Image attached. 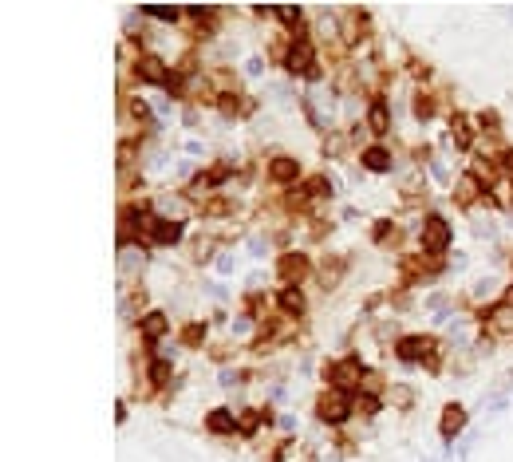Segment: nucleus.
Wrapping results in <instances>:
<instances>
[{"label": "nucleus", "instance_id": "obj_15", "mask_svg": "<svg viewBox=\"0 0 513 462\" xmlns=\"http://www.w3.org/2000/svg\"><path fill=\"white\" fill-rule=\"evenodd\" d=\"M139 71H143L146 80H166V76H162V67H158V60H150V56L139 64Z\"/></svg>", "mask_w": 513, "mask_h": 462}, {"label": "nucleus", "instance_id": "obj_12", "mask_svg": "<svg viewBox=\"0 0 513 462\" xmlns=\"http://www.w3.org/2000/svg\"><path fill=\"white\" fill-rule=\"evenodd\" d=\"M178 238H182V225L178 222H166V218L154 222V241H158V245H174Z\"/></svg>", "mask_w": 513, "mask_h": 462}, {"label": "nucleus", "instance_id": "obj_6", "mask_svg": "<svg viewBox=\"0 0 513 462\" xmlns=\"http://www.w3.org/2000/svg\"><path fill=\"white\" fill-rule=\"evenodd\" d=\"M289 67H292V71H305L308 80H312V76H316V67H312V48H308V44L289 48Z\"/></svg>", "mask_w": 513, "mask_h": 462}, {"label": "nucleus", "instance_id": "obj_10", "mask_svg": "<svg viewBox=\"0 0 513 462\" xmlns=\"http://www.w3.org/2000/svg\"><path fill=\"white\" fill-rule=\"evenodd\" d=\"M276 304H281L289 316H300V312H305V292H300V288H285V292L276 297Z\"/></svg>", "mask_w": 513, "mask_h": 462}, {"label": "nucleus", "instance_id": "obj_13", "mask_svg": "<svg viewBox=\"0 0 513 462\" xmlns=\"http://www.w3.org/2000/svg\"><path fill=\"white\" fill-rule=\"evenodd\" d=\"M162 332H166V316H162V312H146L143 316V336L146 340H158Z\"/></svg>", "mask_w": 513, "mask_h": 462}, {"label": "nucleus", "instance_id": "obj_14", "mask_svg": "<svg viewBox=\"0 0 513 462\" xmlns=\"http://www.w3.org/2000/svg\"><path fill=\"white\" fill-rule=\"evenodd\" d=\"M368 127L375 130V135H383V130L391 127V123H387V107H383V103H375V107H371V115H368Z\"/></svg>", "mask_w": 513, "mask_h": 462}, {"label": "nucleus", "instance_id": "obj_8", "mask_svg": "<svg viewBox=\"0 0 513 462\" xmlns=\"http://www.w3.org/2000/svg\"><path fill=\"white\" fill-rule=\"evenodd\" d=\"M206 427L213 430V435H233L237 430V419H233V411H225V407H217V411L206 419Z\"/></svg>", "mask_w": 513, "mask_h": 462}, {"label": "nucleus", "instance_id": "obj_3", "mask_svg": "<svg viewBox=\"0 0 513 462\" xmlns=\"http://www.w3.org/2000/svg\"><path fill=\"white\" fill-rule=\"evenodd\" d=\"M308 273V257L305 253H285L281 257V281H289V288H296Z\"/></svg>", "mask_w": 513, "mask_h": 462}, {"label": "nucleus", "instance_id": "obj_7", "mask_svg": "<svg viewBox=\"0 0 513 462\" xmlns=\"http://www.w3.org/2000/svg\"><path fill=\"white\" fill-rule=\"evenodd\" d=\"M431 344H434V340H427V336H407L395 351H399V360H418V356L431 351Z\"/></svg>", "mask_w": 513, "mask_h": 462}, {"label": "nucleus", "instance_id": "obj_20", "mask_svg": "<svg viewBox=\"0 0 513 462\" xmlns=\"http://www.w3.org/2000/svg\"><path fill=\"white\" fill-rule=\"evenodd\" d=\"M501 166H505V170L513 174V150H505V154H501Z\"/></svg>", "mask_w": 513, "mask_h": 462}, {"label": "nucleus", "instance_id": "obj_5", "mask_svg": "<svg viewBox=\"0 0 513 462\" xmlns=\"http://www.w3.org/2000/svg\"><path fill=\"white\" fill-rule=\"evenodd\" d=\"M269 178H273V182H296V178H300V162L296 159H273L269 162Z\"/></svg>", "mask_w": 513, "mask_h": 462}, {"label": "nucleus", "instance_id": "obj_11", "mask_svg": "<svg viewBox=\"0 0 513 462\" xmlns=\"http://www.w3.org/2000/svg\"><path fill=\"white\" fill-rule=\"evenodd\" d=\"M363 166L375 170V174H383V170H391V154L383 146H371V150H363Z\"/></svg>", "mask_w": 513, "mask_h": 462}, {"label": "nucleus", "instance_id": "obj_2", "mask_svg": "<svg viewBox=\"0 0 513 462\" xmlns=\"http://www.w3.org/2000/svg\"><path fill=\"white\" fill-rule=\"evenodd\" d=\"M348 415H352V403H348L344 391H332V395L320 399V419L324 423H344Z\"/></svg>", "mask_w": 513, "mask_h": 462}, {"label": "nucleus", "instance_id": "obj_4", "mask_svg": "<svg viewBox=\"0 0 513 462\" xmlns=\"http://www.w3.org/2000/svg\"><path fill=\"white\" fill-rule=\"evenodd\" d=\"M359 376H363V371H359V364H355V360H344V364L328 367V380L336 383L339 391H348V387H355V383H359Z\"/></svg>", "mask_w": 513, "mask_h": 462}, {"label": "nucleus", "instance_id": "obj_16", "mask_svg": "<svg viewBox=\"0 0 513 462\" xmlns=\"http://www.w3.org/2000/svg\"><path fill=\"white\" fill-rule=\"evenodd\" d=\"M146 16H158V20H166V24H178V8H146Z\"/></svg>", "mask_w": 513, "mask_h": 462}, {"label": "nucleus", "instance_id": "obj_19", "mask_svg": "<svg viewBox=\"0 0 513 462\" xmlns=\"http://www.w3.org/2000/svg\"><path fill=\"white\" fill-rule=\"evenodd\" d=\"M359 407H363V411H379V399H375V395H359Z\"/></svg>", "mask_w": 513, "mask_h": 462}, {"label": "nucleus", "instance_id": "obj_9", "mask_svg": "<svg viewBox=\"0 0 513 462\" xmlns=\"http://www.w3.org/2000/svg\"><path fill=\"white\" fill-rule=\"evenodd\" d=\"M462 423H466V411L458 403H450L446 411H442V439H454V435L462 430Z\"/></svg>", "mask_w": 513, "mask_h": 462}, {"label": "nucleus", "instance_id": "obj_17", "mask_svg": "<svg viewBox=\"0 0 513 462\" xmlns=\"http://www.w3.org/2000/svg\"><path fill=\"white\" fill-rule=\"evenodd\" d=\"M166 376H170V364H166V360H154V364H150V380L162 383Z\"/></svg>", "mask_w": 513, "mask_h": 462}, {"label": "nucleus", "instance_id": "obj_1", "mask_svg": "<svg viewBox=\"0 0 513 462\" xmlns=\"http://www.w3.org/2000/svg\"><path fill=\"white\" fill-rule=\"evenodd\" d=\"M446 245H450V225L431 213V218L422 222V249H427V253H442Z\"/></svg>", "mask_w": 513, "mask_h": 462}, {"label": "nucleus", "instance_id": "obj_18", "mask_svg": "<svg viewBox=\"0 0 513 462\" xmlns=\"http://www.w3.org/2000/svg\"><path fill=\"white\" fill-rule=\"evenodd\" d=\"M454 143H470V127H466V119H454Z\"/></svg>", "mask_w": 513, "mask_h": 462}]
</instances>
